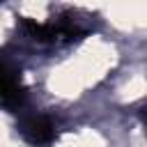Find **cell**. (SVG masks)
Returning a JSON list of instances; mask_svg holds the SVG:
<instances>
[{
  "mask_svg": "<svg viewBox=\"0 0 147 147\" xmlns=\"http://www.w3.org/2000/svg\"><path fill=\"white\" fill-rule=\"evenodd\" d=\"M0 147H16V133L9 115L0 108Z\"/></svg>",
  "mask_w": 147,
  "mask_h": 147,
  "instance_id": "cell-1",
  "label": "cell"
}]
</instances>
